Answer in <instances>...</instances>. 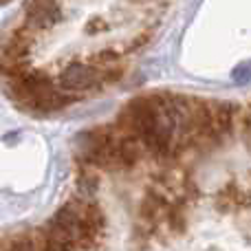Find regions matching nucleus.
<instances>
[{"mask_svg":"<svg viewBox=\"0 0 251 251\" xmlns=\"http://www.w3.org/2000/svg\"><path fill=\"white\" fill-rule=\"evenodd\" d=\"M60 86L64 93H69V95L79 100V97H84V95H91V93L100 91L101 77L95 66L73 62V64H69L60 73Z\"/></svg>","mask_w":251,"mask_h":251,"instance_id":"nucleus-1","label":"nucleus"},{"mask_svg":"<svg viewBox=\"0 0 251 251\" xmlns=\"http://www.w3.org/2000/svg\"><path fill=\"white\" fill-rule=\"evenodd\" d=\"M25 20L31 31L51 29L55 22L62 20V9L57 2H31L25 7Z\"/></svg>","mask_w":251,"mask_h":251,"instance_id":"nucleus-2","label":"nucleus"},{"mask_svg":"<svg viewBox=\"0 0 251 251\" xmlns=\"http://www.w3.org/2000/svg\"><path fill=\"white\" fill-rule=\"evenodd\" d=\"M33 238H35V245H38V251H77L73 245H69V243H64V240L55 238L53 234H49L44 227L35 231Z\"/></svg>","mask_w":251,"mask_h":251,"instance_id":"nucleus-3","label":"nucleus"},{"mask_svg":"<svg viewBox=\"0 0 251 251\" xmlns=\"http://www.w3.org/2000/svg\"><path fill=\"white\" fill-rule=\"evenodd\" d=\"M122 60V51H115V49H104V51L95 53L93 55V66L97 71H104V69H113V66H122L119 64Z\"/></svg>","mask_w":251,"mask_h":251,"instance_id":"nucleus-4","label":"nucleus"},{"mask_svg":"<svg viewBox=\"0 0 251 251\" xmlns=\"http://www.w3.org/2000/svg\"><path fill=\"white\" fill-rule=\"evenodd\" d=\"M2 251H38L33 234H18L2 245Z\"/></svg>","mask_w":251,"mask_h":251,"instance_id":"nucleus-5","label":"nucleus"}]
</instances>
